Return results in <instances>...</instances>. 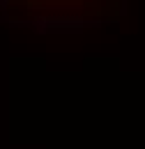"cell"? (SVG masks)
<instances>
[{
    "label": "cell",
    "instance_id": "cell-1",
    "mask_svg": "<svg viewBox=\"0 0 145 149\" xmlns=\"http://www.w3.org/2000/svg\"><path fill=\"white\" fill-rule=\"evenodd\" d=\"M12 7L32 12H72V9H104L111 0H7Z\"/></svg>",
    "mask_w": 145,
    "mask_h": 149
}]
</instances>
